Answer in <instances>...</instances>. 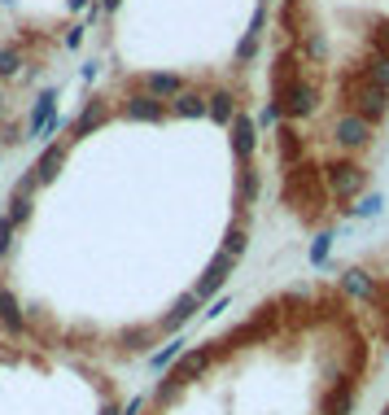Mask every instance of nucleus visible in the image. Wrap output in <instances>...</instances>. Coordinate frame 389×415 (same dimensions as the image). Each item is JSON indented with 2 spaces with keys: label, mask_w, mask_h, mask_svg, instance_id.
Instances as JSON below:
<instances>
[{
  "label": "nucleus",
  "mask_w": 389,
  "mask_h": 415,
  "mask_svg": "<svg viewBox=\"0 0 389 415\" xmlns=\"http://www.w3.org/2000/svg\"><path fill=\"white\" fill-rule=\"evenodd\" d=\"M258 149L237 88H92L0 197V336L118 376L167 354L254 254Z\"/></svg>",
  "instance_id": "obj_1"
},
{
  "label": "nucleus",
  "mask_w": 389,
  "mask_h": 415,
  "mask_svg": "<svg viewBox=\"0 0 389 415\" xmlns=\"http://www.w3.org/2000/svg\"><path fill=\"white\" fill-rule=\"evenodd\" d=\"M389 380V263L258 293L158 372L127 415H368Z\"/></svg>",
  "instance_id": "obj_2"
},
{
  "label": "nucleus",
  "mask_w": 389,
  "mask_h": 415,
  "mask_svg": "<svg viewBox=\"0 0 389 415\" xmlns=\"http://www.w3.org/2000/svg\"><path fill=\"white\" fill-rule=\"evenodd\" d=\"M132 398L110 368L0 336V415H127Z\"/></svg>",
  "instance_id": "obj_3"
},
{
  "label": "nucleus",
  "mask_w": 389,
  "mask_h": 415,
  "mask_svg": "<svg viewBox=\"0 0 389 415\" xmlns=\"http://www.w3.org/2000/svg\"><path fill=\"white\" fill-rule=\"evenodd\" d=\"M376 415H389V385H385V398L376 402Z\"/></svg>",
  "instance_id": "obj_4"
}]
</instances>
